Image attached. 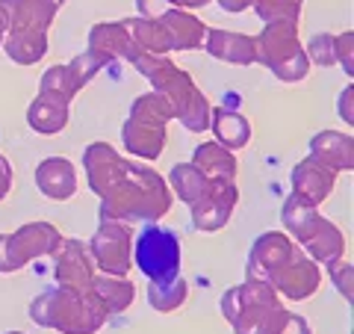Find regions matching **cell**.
Instances as JSON below:
<instances>
[{
  "label": "cell",
  "instance_id": "cell-17",
  "mask_svg": "<svg viewBox=\"0 0 354 334\" xmlns=\"http://www.w3.org/2000/svg\"><path fill=\"white\" fill-rule=\"evenodd\" d=\"M165 33V42H169V51H195L201 48V39L207 27L198 21L195 15H189L186 9H169L160 18H153Z\"/></svg>",
  "mask_w": 354,
  "mask_h": 334
},
{
  "label": "cell",
  "instance_id": "cell-2",
  "mask_svg": "<svg viewBox=\"0 0 354 334\" xmlns=\"http://www.w3.org/2000/svg\"><path fill=\"white\" fill-rule=\"evenodd\" d=\"M101 216L113 222H148L160 219L171 207V193L162 177L139 163H127L124 175L101 198Z\"/></svg>",
  "mask_w": 354,
  "mask_h": 334
},
{
  "label": "cell",
  "instance_id": "cell-4",
  "mask_svg": "<svg viewBox=\"0 0 354 334\" xmlns=\"http://www.w3.org/2000/svg\"><path fill=\"white\" fill-rule=\"evenodd\" d=\"M221 314L230 319L236 334H272L286 310L269 284L248 278L242 287L221 296Z\"/></svg>",
  "mask_w": 354,
  "mask_h": 334
},
{
  "label": "cell",
  "instance_id": "cell-13",
  "mask_svg": "<svg viewBox=\"0 0 354 334\" xmlns=\"http://www.w3.org/2000/svg\"><path fill=\"white\" fill-rule=\"evenodd\" d=\"M236 186L234 181H213L209 193L198 204H192V225L198 231H218L227 225L230 213L236 207Z\"/></svg>",
  "mask_w": 354,
  "mask_h": 334
},
{
  "label": "cell",
  "instance_id": "cell-5",
  "mask_svg": "<svg viewBox=\"0 0 354 334\" xmlns=\"http://www.w3.org/2000/svg\"><path fill=\"white\" fill-rule=\"evenodd\" d=\"M281 219H283V228L290 234H295V240L301 243L316 261L330 263V261L342 258L346 240H342L339 228L334 225V222H328L325 216H319L313 204L301 202L298 195H290L286 204H283Z\"/></svg>",
  "mask_w": 354,
  "mask_h": 334
},
{
  "label": "cell",
  "instance_id": "cell-11",
  "mask_svg": "<svg viewBox=\"0 0 354 334\" xmlns=\"http://www.w3.org/2000/svg\"><path fill=\"white\" fill-rule=\"evenodd\" d=\"M57 284L74 293H88L95 281L92 270V254L86 252L83 243L77 240H62L57 246Z\"/></svg>",
  "mask_w": 354,
  "mask_h": 334
},
{
  "label": "cell",
  "instance_id": "cell-25",
  "mask_svg": "<svg viewBox=\"0 0 354 334\" xmlns=\"http://www.w3.org/2000/svg\"><path fill=\"white\" fill-rule=\"evenodd\" d=\"M3 51L18 65H32L48 53V33H9L3 39Z\"/></svg>",
  "mask_w": 354,
  "mask_h": 334
},
{
  "label": "cell",
  "instance_id": "cell-18",
  "mask_svg": "<svg viewBox=\"0 0 354 334\" xmlns=\"http://www.w3.org/2000/svg\"><path fill=\"white\" fill-rule=\"evenodd\" d=\"M310 157L328 166L330 172H351L354 169V146L351 137L337 130H322L310 139Z\"/></svg>",
  "mask_w": 354,
  "mask_h": 334
},
{
  "label": "cell",
  "instance_id": "cell-12",
  "mask_svg": "<svg viewBox=\"0 0 354 334\" xmlns=\"http://www.w3.org/2000/svg\"><path fill=\"white\" fill-rule=\"evenodd\" d=\"M65 0H0L6 12V33H48Z\"/></svg>",
  "mask_w": 354,
  "mask_h": 334
},
{
  "label": "cell",
  "instance_id": "cell-26",
  "mask_svg": "<svg viewBox=\"0 0 354 334\" xmlns=\"http://www.w3.org/2000/svg\"><path fill=\"white\" fill-rule=\"evenodd\" d=\"M209 186H213V181L204 177L192 163H180L171 169V189L177 193V198L186 202L189 207L201 202V198L209 193Z\"/></svg>",
  "mask_w": 354,
  "mask_h": 334
},
{
  "label": "cell",
  "instance_id": "cell-10",
  "mask_svg": "<svg viewBox=\"0 0 354 334\" xmlns=\"http://www.w3.org/2000/svg\"><path fill=\"white\" fill-rule=\"evenodd\" d=\"M92 258L104 275H127L130 270V231L124 222L104 219L92 240Z\"/></svg>",
  "mask_w": 354,
  "mask_h": 334
},
{
  "label": "cell",
  "instance_id": "cell-28",
  "mask_svg": "<svg viewBox=\"0 0 354 334\" xmlns=\"http://www.w3.org/2000/svg\"><path fill=\"white\" fill-rule=\"evenodd\" d=\"M304 0H254V12H257L266 24H278V21H295L301 15Z\"/></svg>",
  "mask_w": 354,
  "mask_h": 334
},
{
  "label": "cell",
  "instance_id": "cell-31",
  "mask_svg": "<svg viewBox=\"0 0 354 334\" xmlns=\"http://www.w3.org/2000/svg\"><path fill=\"white\" fill-rule=\"evenodd\" d=\"M272 334H310V326L304 322V317L290 314V310H286L283 319L278 322V328H274Z\"/></svg>",
  "mask_w": 354,
  "mask_h": 334
},
{
  "label": "cell",
  "instance_id": "cell-14",
  "mask_svg": "<svg viewBox=\"0 0 354 334\" xmlns=\"http://www.w3.org/2000/svg\"><path fill=\"white\" fill-rule=\"evenodd\" d=\"M83 163H86L88 186H92L101 198L115 186V181L124 175V166H127V160H121L118 154L106 146V142H95V146H88Z\"/></svg>",
  "mask_w": 354,
  "mask_h": 334
},
{
  "label": "cell",
  "instance_id": "cell-21",
  "mask_svg": "<svg viewBox=\"0 0 354 334\" xmlns=\"http://www.w3.org/2000/svg\"><path fill=\"white\" fill-rule=\"evenodd\" d=\"M209 125H213L216 130V139H218V146H225L227 151H234V148H245L248 146V139H251V125H248V118H242L234 107H216V109H209Z\"/></svg>",
  "mask_w": 354,
  "mask_h": 334
},
{
  "label": "cell",
  "instance_id": "cell-16",
  "mask_svg": "<svg viewBox=\"0 0 354 334\" xmlns=\"http://www.w3.org/2000/svg\"><path fill=\"white\" fill-rule=\"evenodd\" d=\"M334 181H337V172H330L328 166H322L313 157H307L304 163H298L295 172H292V186H295L292 195H298L301 202L316 207L319 202H325V198L330 195Z\"/></svg>",
  "mask_w": 354,
  "mask_h": 334
},
{
  "label": "cell",
  "instance_id": "cell-8",
  "mask_svg": "<svg viewBox=\"0 0 354 334\" xmlns=\"http://www.w3.org/2000/svg\"><path fill=\"white\" fill-rule=\"evenodd\" d=\"M59 243L62 234L50 222H30L15 234H0V272L24 270L39 254H53Z\"/></svg>",
  "mask_w": 354,
  "mask_h": 334
},
{
  "label": "cell",
  "instance_id": "cell-32",
  "mask_svg": "<svg viewBox=\"0 0 354 334\" xmlns=\"http://www.w3.org/2000/svg\"><path fill=\"white\" fill-rule=\"evenodd\" d=\"M139 18H160L162 12L171 9V0H136Z\"/></svg>",
  "mask_w": 354,
  "mask_h": 334
},
{
  "label": "cell",
  "instance_id": "cell-38",
  "mask_svg": "<svg viewBox=\"0 0 354 334\" xmlns=\"http://www.w3.org/2000/svg\"><path fill=\"white\" fill-rule=\"evenodd\" d=\"M3 39H6V12L0 9V44H3Z\"/></svg>",
  "mask_w": 354,
  "mask_h": 334
},
{
  "label": "cell",
  "instance_id": "cell-37",
  "mask_svg": "<svg viewBox=\"0 0 354 334\" xmlns=\"http://www.w3.org/2000/svg\"><path fill=\"white\" fill-rule=\"evenodd\" d=\"M207 3H209V0H171L174 9H201Z\"/></svg>",
  "mask_w": 354,
  "mask_h": 334
},
{
  "label": "cell",
  "instance_id": "cell-19",
  "mask_svg": "<svg viewBox=\"0 0 354 334\" xmlns=\"http://www.w3.org/2000/svg\"><path fill=\"white\" fill-rule=\"evenodd\" d=\"M36 184L41 189V195L53 198V202H68V198L77 193V172H74L71 160L48 157V160L39 163Z\"/></svg>",
  "mask_w": 354,
  "mask_h": 334
},
{
  "label": "cell",
  "instance_id": "cell-35",
  "mask_svg": "<svg viewBox=\"0 0 354 334\" xmlns=\"http://www.w3.org/2000/svg\"><path fill=\"white\" fill-rule=\"evenodd\" d=\"M254 3V0H218V6L225 12H245V9Z\"/></svg>",
  "mask_w": 354,
  "mask_h": 334
},
{
  "label": "cell",
  "instance_id": "cell-9",
  "mask_svg": "<svg viewBox=\"0 0 354 334\" xmlns=\"http://www.w3.org/2000/svg\"><path fill=\"white\" fill-rule=\"evenodd\" d=\"M133 263L151 281H165V278L180 275V240L177 234L151 225L133 243Z\"/></svg>",
  "mask_w": 354,
  "mask_h": 334
},
{
  "label": "cell",
  "instance_id": "cell-24",
  "mask_svg": "<svg viewBox=\"0 0 354 334\" xmlns=\"http://www.w3.org/2000/svg\"><path fill=\"white\" fill-rule=\"evenodd\" d=\"M92 293L97 296V302L106 308V314H121L124 308H130L133 296V284L127 281L124 275H101L92 281Z\"/></svg>",
  "mask_w": 354,
  "mask_h": 334
},
{
  "label": "cell",
  "instance_id": "cell-29",
  "mask_svg": "<svg viewBox=\"0 0 354 334\" xmlns=\"http://www.w3.org/2000/svg\"><path fill=\"white\" fill-rule=\"evenodd\" d=\"M307 60L322 65V69H330V65H337V36H330V33H319V36L310 39L307 44Z\"/></svg>",
  "mask_w": 354,
  "mask_h": 334
},
{
  "label": "cell",
  "instance_id": "cell-30",
  "mask_svg": "<svg viewBox=\"0 0 354 334\" xmlns=\"http://www.w3.org/2000/svg\"><path fill=\"white\" fill-rule=\"evenodd\" d=\"M330 275H334L339 293H346V299L351 302V263H342L339 258L330 261Z\"/></svg>",
  "mask_w": 354,
  "mask_h": 334
},
{
  "label": "cell",
  "instance_id": "cell-33",
  "mask_svg": "<svg viewBox=\"0 0 354 334\" xmlns=\"http://www.w3.org/2000/svg\"><path fill=\"white\" fill-rule=\"evenodd\" d=\"M351 30L342 33V36H337V62L346 57V62H342V69H346V74H351Z\"/></svg>",
  "mask_w": 354,
  "mask_h": 334
},
{
  "label": "cell",
  "instance_id": "cell-39",
  "mask_svg": "<svg viewBox=\"0 0 354 334\" xmlns=\"http://www.w3.org/2000/svg\"><path fill=\"white\" fill-rule=\"evenodd\" d=\"M9 334H18V331H9Z\"/></svg>",
  "mask_w": 354,
  "mask_h": 334
},
{
  "label": "cell",
  "instance_id": "cell-27",
  "mask_svg": "<svg viewBox=\"0 0 354 334\" xmlns=\"http://www.w3.org/2000/svg\"><path fill=\"white\" fill-rule=\"evenodd\" d=\"M186 296H189V287L180 275L174 278H165V281H151L148 284V302L153 310H160V314H169V310H177Z\"/></svg>",
  "mask_w": 354,
  "mask_h": 334
},
{
  "label": "cell",
  "instance_id": "cell-1",
  "mask_svg": "<svg viewBox=\"0 0 354 334\" xmlns=\"http://www.w3.org/2000/svg\"><path fill=\"white\" fill-rule=\"evenodd\" d=\"M248 278H257L290 299H307L319 287V266L307 261L286 234L269 231L251 249Z\"/></svg>",
  "mask_w": 354,
  "mask_h": 334
},
{
  "label": "cell",
  "instance_id": "cell-20",
  "mask_svg": "<svg viewBox=\"0 0 354 334\" xmlns=\"http://www.w3.org/2000/svg\"><path fill=\"white\" fill-rule=\"evenodd\" d=\"M207 53L216 60L234 62V65H251L257 62V51H254V39L242 36V33H230V30H207Z\"/></svg>",
  "mask_w": 354,
  "mask_h": 334
},
{
  "label": "cell",
  "instance_id": "cell-22",
  "mask_svg": "<svg viewBox=\"0 0 354 334\" xmlns=\"http://www.w3.org/2000/svg\"><path fill=\"white\" fill-rule=\"evenodd\" d=\"M27 121L36 133L53 137V133H59L65 125H68V104L59 101V98H53V95H39L27 109Z\"/></svg>",
  "mask_w": 354,
  "mask_h": 334
},
{
  "label": "cell",
  "instance_id": "cell-34",
  "mask_svg": "<svg viewBox=\"0 0 354 334\" xmlns=\"http://www.w3.org/2000/svg\"><path fill=\"white\" fill-rule=\"evenodd\" d=\"M9 186H12V166H9V160L0 154V202L6 198Z\"/></svg>",
  "mask_w": 354,
  "mask_h": 334
},
{
  "label": "cell",
  "instance_id": "cell-6",
  "mask_svg": "<svg viewBox=\"0 0 354 334\" xmlns=\"http://www.w3.org/2000/svg\"><path fill=\"white\" fill-rule=\"evenodd\" d=\"M254 51H257V62L283 83L304 80L310 60L298 44V24L295 21H278V24H266V30L254 39Z\"/></svg>",
  "mask_w": 354,
  "mask_h": 334
},
{
  "label": "cell",
  "instance_id": "cell-36",
  "mask_svg": "<svg viewBox=\"0 0 354 334\" xmlns=\"http://www.w3.org/2000/svg\"><path fill=\"white\" fill-rule=\"evenodd\" d=\"M342 109H346V121H348V125H351V86L346 89V92H342V98H339V113H342Z\"/></svg>",
  "mask_w": 354,
  "mask_h": 334
},
{
  "label": "cell",
  "instance_id": "cell-7",
  "mask_svg": "<svg viewBox=\"0 0 354 334\" xmlns=\"http://www.w3.org/2000/svg\"><path fill=\"white\" fill-rule=\"evenodd\" d=\"M169 118H174L171 109L157 92L136 98L127 125L121 130L124 148L142 160H157L165 148V125H169Z\"/></svg>",
  "mask_w": 354,
  "mask_h": 334
},
{
  "label": "cell",
  "instance_id": "cell-3",
  "mask_svg": "<svg viewBox=\"0 0 354 334\" xmlns=\"http://www.w3.org/2000/svg\"><path fill=\"white\" fill-rule=\"evenodd\" d=\"M30 317L44 328H57L62 334H95L106 319V308L97 302V296L74 293V290H50L39 296L30 305Z\"/></svg>",
  "mask_w": 354,
  "mask_h": 334
},
{
  "label": "cell",
  "instance_id": "cell-23",
  "mask_svg": "<svg viewBox=\"0 0 354 334\" xmlns=\"http://www.w3.org/2000/svg\"><path fill=\"white\" fill-rule=\"evenodd\" d=\"M192 166L204 177H209V181H234V175H236L234 154H230L225 146H218V142H204V146H198Z\"/></svg>",
  "mask_w": 354,
  "mask_h": 334
},
{
  "label": "cell",
  "instance_id": "cell-15",
  "mask_svg": "<svg viewBox=\"0 0 354 334\" xmlns=\"http://www.w3.org/2000/svg\"><path fill=\"white\" fill-rule=\"evenodd\" d=\"M88 51L97 53L104 62H113L115 57L133 60L139 53L136 42H133L127 21H109V24H95L88 33Z\"/></svg>",
  "mask_w": 354,
  "mask_h": 334
}]
</instances>
